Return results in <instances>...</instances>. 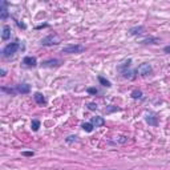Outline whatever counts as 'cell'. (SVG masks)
<instances>
[{
	"label": "cell",
	"instance_id": "obj_10",
	"mask_svg": "<svg viewBox=\"0 0 170 170\" xmlns=\"http://www.w3.org/2000/svg\"><path fill=\"white\" fill-rule=\"evenodd\" d=\"M33 98H35V101L37 104H40V105H45V104H47V100H45V97L40 93V92H36V93L33 94Z\"/></svg>",
	"mask_w": 170,
	"mask_h": 170
},
{
	"label": "cell",
	"instance_id": "obj_16",
	"mask_svg": "<svg viewBox=\"0 0 170 170\" xmlns=\"http://www.w3.org/2000/svg\"><path fill=\"white\" fill-rule=\"evenodd\" d=\"M31 126H32L33 132H37L39 128H40V121H39V120H33L32 124H31Z\"/></svg>",
	"mask_w": 170,
	"mask_h": 170
},
{
	"label": "cell",
	"instance_id": "obj_11",
	"mask_svg": "<svg viewBox=\"0 0 170 170\" xmlns=\"http://www.w3.org/2000/svg\"><path fill=\"white\" fill-rule=\"evenodd\" d=\"M11 37V28L9 25H4L3 27V32H2V39L3 40H8Z\"/></svg>",
	"mask_w": 170,
	"mask_h": 170
},
{
	"label": "cell",
	"instance_id": "obj_2",
	"mask_svg": "<svg viewBox=\"0 0 170 170\" xmlns=\"http://www.w3.org/2000/svg\"><path fill=\"white\" fill-rule=\"evenodd\" d=\"M2 91L7 92V93H9V94H16V93L27 94V93H29L31 87L28 84H19V85H16V88H6V87H3Z\"/></svg>",
	"mask_w": 170,
	"mask_h": 170
},
{
	"label": "cell",
	"instance_id": "obj_6",
	"mask_svg": "<svg viewBox=\"0 0 170 170\" xmlns=\"http://www.w3.org/2000/svg\"><path fill=\"white\" fill-rule=\"evenodd\" d=\"M23 64H24L25 67H36L37 60H36V57H33V56H25L24 59H23Z\"/></svg>",
	"mask_w": 170,
	"mask_h": 170
},
{
	"label": "cell",
	"instance_id": "obj_14",
	"mask_svg": "<svg viewBox=\"0 0 170 170\" xmlns=\"http://www.w3.org/2000/svg\"><path fill=\"white\" fill-rule=\"evenodd\" d=\"M81 128H83V129L85 130V132H88V133H91V132H93V125H92V124L91 122H85V124H83V126H81Z\"/></svg>",
	"mask_w": 170,
	"mask_h": 170
},
{
	"label": "cell",
	"instance_id": "obj_20",
	"mask_svg": "<svg viewBox=\"0 0 170 170\" xmlns=\"http://www.w3.org/2000/svg\"><path fill=\"white\" fill-rule=\"evenodd\" d=\"M16 23H17V25L20 27V28H23V29H25V28H27L25 24H23V23H20V21H16Z\"/></svg>",
	"mask_w": 170,
	"mask_h": 170
},
{
	"label": "cell",
	"instance_id": "obj_18",
	"mask_svg": "<svg viewBox=\"0 0 170 170\" xmlns=\"http://www.w3.org/2000/svg\"><path fill=\"white\" fill-rule=\"evenodd\" d=\"M65 141H67L68 144H71V142H76V141H77V137H76V136H69Z\"/></svg>",
	"mask_w": 170,
	"mask_h": 170
},
{
	"label": "cell",
	"instance_id": "obj_1",
	"mask_svg": "<svg viewBox=\"0 0 170 170\" xmlns=\"http://www.w3.org/2000/svg\"><path fill=\"white\" fill-rule=\"evenodd\" d=\"M17 51H24V44H21L20 41L9 42V44L6 45L4 49H3V57H11Z\"/></svg>",
	"mask_w": 170,
	"mask_h": 170
},
{
	"label": "cell",
	"instance_id": "obj_19",
	"mask_svg": "<svg viewBox=\"0 0 170 170\" xmlns=\"http://www.w3.org/2000/svg\"><path fill=\"white\" fill-rule=\"evenodd\" d=\"M88 108H89L91 110H94V109H97V105H96V104H88Z\"/></svg>",
	"mask_w": 170,
	"mask_h": 170
},
{
	"label": "cell",
	"instance_id": "obj_3",
	"mask_svg": "<svg viewBox=\"0 0 170 170\" xmlns=\"http://www.w3.org/2000/svg\"><path fill=\"white\" fill-rule=\"evenodd\" d=\"M63 53H67V55H77V53H83L85 52V47L80 44H72V45H67V47L63 48Z\"/></svg>",
	"mask_w": 170,
	"mask_h": 170
},
{
	"label": "cell",
	"instance_id": "obj_5",
	"mask_svg": "<svg viewBox=\"0 0 170 170\" xmlns=\"http://www.w3.org/2000/svg\"><path fill=\"white\" fill-rule=\"evenodd\" d=\"M136 71H137L138 75H141V76H148V75H150V73L153 72V68H152V65H150V64L144 63V64H141Z\"/></svg>",
	"mask_w": 170,
	"mask_h": 170
},
{
	"label": "cell",
	"instance_id": "obj_8",
	"mask_svg": "<svg viewBox=\"0 0 170 170\" xmlns=\"http://www.w3.org/2000/svg\"><path fill=\"white\" fill-rule=\"evenodd\" d=\"M59 64H60V60H57V59H51V60H47V61H44L41 65L44 68H53V67H59Z\"/></svg>",
	"mask_w": 170,
	"mask_h": 170
},
{
	"label": "cell",
	"instance_id": "obj_12",
	"mask_svg": "<svg viewBox=\"0 0 170 170\" xmlns=\"http://www.w3.org/2000/svg\"><path fill=\"white\" fill-rule=\"evenodd\" d=\"M146 121H148L149 125H153V126H157V124H158L157 116H156V114H153V113L148 114V117H146Z\"/></svg>",
	"mask_w": 170,
	"mask_h": 170
},
{
	"label": "cell",
	"instance_id": "obj_4",
	"mask_svg": "<svg viewBox=\"0 0 170 170\" xmlns=\"http://www.w3.org/2000/svg\"><path fill=\"white\" fill-rule=\"evenodd\" d=\"M60 42V39L57 36L56 33H52L47 36L45 39H42L41 40V45H45V47H49V45H57Z\"/></svg>",
	"mask_w": 170,
	"mask_h": 170
},
{
	"label": "cell",
	"instance_id": "obj_24",
	"mask_svg": "<svg viewBox=\"0 0 170 170\" xmlns=\"http://www.w3.org/2000/svg\"><path fill=\"white\" fill-rule=\"evenodd\" d=\"M0 73H2V76H6V69H2V71H0Z\"/></svg>",
	"mask_w": 170,
	"mask_h": 170
},
{
	"label": "cell",
	"instance_id": "obj_25",
	"mask_svg": "<svg viewBox=\"0 0 170 170\" xmlns=\"http://www.w3.org/2000/svg\"><path fill=\"white\" fill-rule=\"evenodd\" d=\"M112 170H113V169H112Z\"/></svg>",
	"mask_w": 170,
	"mask_h": 170
},
{
	"label": "cell",
	"instance_id": "obj_7",
	"mask_svg": "<svg viewBox=\"0 0 170 170\" xmlns=\"http://www.w3.org/2000/svg\"><path fill=\"white\" fill-rule=\"evenodd\" d=\"M91 124L94 128H101V126L105 125V120H104L102 117H100V116H96V117H92Z\"/></svg>",
	"mask_w": 170,
	"mask_h": 170
},
{
	"label": "cell",
	"instance_id": "obj_15",
	"mask_svg": "<svg viewBox=\"0 0 170 170\" xmlns=\"http://www.w3.org/2000/svg\"><path fill=\"white\" fill-rule=\"evenodd\" d=\"M98 81H100V83H101V84L104 85V87H108V88H109V87H112L110 81H109V80H106V79H104L102 76H98Z\"/></svg>",
	"mask_w": 170,
	"mask_h": 170
},
{
	"label": "cell",
	"instance_id": "obj_22",
	"mask_svg": "<svg viewBox=\"0 0 170 170\" xmlns=\"http://www.w3.org/2000/svg\"><path fill=\"white\" fill-rule=\"evenodd\" d=\"M23 154H24V156H28V157H31V156H33V152H24V153H23Z\"/></svg>",
	"mask_w": 170,
	"mask_h": 170
},
{
	"label": "cell",
	"instance_id": "obj_23",
	"mask_svg": "<svg viewBox=\"0 0 170 170\" xmlns=\"http://www.w3.org/2000/svg\"><path fill=\"white\" fill-rule=\"evenodd\" d=\"M164 52H165V53H170V45H168V47L164 48Z\"/></svg>",
	"mask_w": 170,
	"mask_h": 170
},
{
	"label": "cell",
	"instance_id": "obj_9",
	"mask_svg": "<svg viewBox=\"0 0 170 170\" xmlns=\"http://www.w3.org/2000/svg\"><path fill=\"white\" fill-rule=\"evenodd\" d=\"M0 17H2V20H7V17H8V11H7V2H2L0 3Z\"/></svg>",
	"mask_w": 170,
	"mask_h": 170
},
{
	"label": "cell",
	"instance_id": "obj_13",
	"mask_svg": "<svg viewBox=\"0 0 170 170\" xmlns=\"http://www.w3.org/2000/svg\"><path fill=\"white\" fill-rule=\"evenodd\" d=\"M145 32V28L144 27H134V28H130L129 29V33L130 35H141Z\"/></svg>",
	"mask_w": 170,
	"mask_h": 170
},
{
	"label": "cell",
	"instance_id": "obj_17",
	"mask_svg": "<svg viewBox=\"0 0 170 170\" xmlns=\"http://www.w3.org/2000/svg\"><path fill=\"white\" fill-rule=\"evenodd\" d=\"M132 97L133 98H142V92L141 91H133L132 92Z\"/></svg>",
	"mask_w": 170,
	"mask_h": 170
},
{
	"label": "cell",
	"instance_id": "obj_21",
	"mask_svg": "<svg viewBox=\"0 0 170 170\" xmlns=\"http://www.w3.org/2000/svg\"><path fill=\"white\" fill-rule=\"evenodd\" d=\"M88 92H89V93H97V89H94V88H91V89H88Z\"/></svg>",
	"mask_w": 170,
	"mask_h": 170
}]
</instances>
